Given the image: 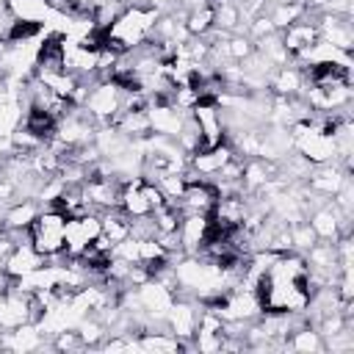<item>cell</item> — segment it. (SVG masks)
Listing matches in <instances>:
<instances>
[{"label": "cell", "instance_id": "1", "mask_svg": "<svg viewBox=\"0 0 354 354\" xmlns=\"http://www.w3.org/2000/svg\"><path fill=\"white\" fill-rule=\"evenodd\" d=\"M160 11L144 3H130L105 30H100V47H111L116 53H127L138 44H144L152 36V28L158 22Z\"/></svg>", "mask_w": 354, "mask_h": 354}, {"label": "cell", "instance_id": "2", "mask_svg": "<svg viewBox=\"0 0 354 354\" xmlns=\"http://www.w3.org/2000/svg\"><path fill=\"white\" fill-rule=\"evenodd\" d=\"M66 218L69 216H64L55 207H41L39 216L33 218V224L28 227L30 246L44 260H53V257L64 254V227H66Z\"/></svg>", "mask_w": 354, "mask_h": 354}, {"label": "cell", "instance_id": "3", "mask_svg": "<svg viewBox=\"0 0 354 354\" xmlns=\"http://www.w3.org/2000/svg\"><path fill=\"white\" fill-rule=\"evenodd\" d=\"M100 235H102L100 213L88 210V213H80V216H69L66 227H64V257L77 260Z\"/></svg>", "mask_w": 354, "mask_h": 354}, {"label": "cell", "instance_id": "4", "mask_svg": "<svg viewBox=\"0 0 354 354\" xmlns=\"http://www.w3.org/2000/svg\"><path fill=\"white\" fill-rule=\"evenodd\" d=\"M191 119L199 136V149H210L227 141V127H224V116L221 108L213 100H199L191 108Z\"/></svg>", "mask_w": 354, "mask_h": 354}, {"label": "cell", "instance_id": "5", "mask_svg": "<svg viewBox=\"0 0 354 354\" xmlns=\"http://www.w3.org/2000/svg\"><path fill=\"white\" fill-rule=\"evenodd\" d=\"M177 205V210L183 216H210L216 202H218V191L210 180H202V177H188L180 196L171 199Z\"/></svg>", "mask_w": 354, "mask_h": 354}, {"label": "cell", "instance_id": "6", "mask_svg": "<svg viewBox=\"0 0 354 354\" xmlns=\"http://www.w3.org/2000/svg\"><path fill=\"white\" fill-rule=\"evenodd\" d=\"M199 313H202V304L196 299H188V296H174L171 307L166 310V329L171 335H177L183 343H185V351L194 348L191 337L196 332V321H199Z\"/></svg>", "mask_w": 354, "mask_h": 354}, {"label": "cell", "instance_id": "7", "mask_svg": "<svg viewBox=\"0 0 354 354\" xmlns=\"http://www.w3.org/2000/svg\"><path fill=\"white\" fill-rule=\"evenodd\" d=\"M315 28H318L321 41L351 53V44H354L351 17H346V14H315Z\"/></svg>", "mask_w": 354, "mask_h": 354}, {"label": "cell", "instance_id": "8", "mask_svg": "<svg viewBox=\"0 0 354 354\" xmlns=\"http://www.w3.org/2000/svg\"><path fill=\"white\" fill-rule=\"evenodd\" d=\"M282 36V44L288 50V55H299L301 50H307L313 41H318V28H315V14L313 11H304L301 19H296L293 25H288L285 30H279Z\"/></svg>", "mask_w": 354, "mask_h": 354}, {"label": "cell", "instance_id": "9", "mask_svg": "<svg viewBox=\"0 0 354 354\" xmlns=\"http://www.w3.org/2000/svg\"><path fill=\"white\" fill-rule=\"evenodd\" d=\"M180 246L185 254H196L202 249V243L210 235V216H183L180 218Z\"/></svg>", "mask_w": 354, "mask_h": 354}, {"label": "cell", "instance_id": "10", "mask_svg": "<svg viewBox=\"0 0 354 354\" xmlns=\"http://www.w3.org/2000/svg\"><path fill=\"white\" fill-rule=\"evenodd\" d=\"M47 260L30 246V243H17L14 249H11V254L6 257V274L11 277V279H19V277H25V274H30V271H36V268H41Z\"/></svg>", "mask_w": 354, "mask_h": 354}, {"label": "cell", "instance_id": "11", "mask_svg": "<svg viewBox=\"0 0 354 354\" xmlns=\"http://www.w3.org/2000/svg\"><path fill=\"white\" fill-rule=\"evenodd\" d=\"M41 205L36 199H17L11 202L0 216V230H28L33 218L39 216Z\"/></svg>", "mask_w": 354, "mask_h": 354}, {"label": "cell", "instance_id": "12", "mask_svg": "<svg viewBox=\"0 0 354 354\" xmlns=\"http://www.w3.org/2000/svg\"><path fill=\"white\" fill-rule=\"evenodd\" d=\"M285 348L290 351H304V354H321L324 351V337L315 329V324L301 321L299 326L290 329V335L285 337Z\"/></svg>", "mask_w": 354, "mask_h": 354}, {"label": "cell", "instance_id": "13", "mask_svg": "<svg viewBox=\"0 0 354 354\" xmlns=\"http://www.w3.org/2000/svg\"><path fill=\"white\" fill-rule=\"evenodd\" d=\"M6 8L11 11L14 19L39 22V25H44L50 19V14H53L44 0H6Z\"/></svg>", "mask_w": 354, "mask_h": 354}, {"label": "cell", "instance_id": "14", "mask_svg": "<svg viewBox=\"0 0 354 354\" xmlns=\"http://www.w3.org/2000/svg\"><path fill=\"white\" fill-rule=\"evenodd\" d=\"M100 218H102V235H105L113 246L130 235V218H127L119 207H111V210L100 213Z\"/></svg>", "mask_w": 354, "mask_h": 354}, {"label": "cell", "instance_id": "15", "mask_svg": "<svg viewBox=\"0 0 354 354\" xmlns=\"http://www.w3.org/2000/svg\"><path fill=\"white\" fill-rule=\"evenodd\" d=\"M315 241H318V238H315V232H313V227H310L307 221H296V224H290V252L304 254Z\"/></svg>", "mask_w": 354, "mask_h": 354}, {"label": "cell", "instance_id": "16", "mask_svg": "<svg viewBox=\"0 0 354 354\" xmlns=\"http://www.w3.org/2000/svg\"><path fill=\"white\" fill-rule=\"evenodd\" d=\"M141 3H144V6H152V8H158V11H163L171 0H141Z\"/></svg>", "mask_w": 354, "mask_h": 354}]
</instances>
